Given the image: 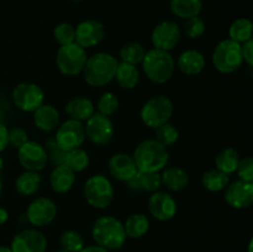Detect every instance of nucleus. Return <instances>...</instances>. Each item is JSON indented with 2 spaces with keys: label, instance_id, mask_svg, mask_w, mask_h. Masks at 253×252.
<instances>
[{
  "label": "nucleus",
  "instance_id": "f257e3e1",
  "mask_svg": "<svg viewBox=\"0 0 253 252\" xmlns=\"http://www.w3.org/2000/svg\"><path fill=\"white\" fill-rule=\"evenodd\" d=\"M91 236L95 245L106 251H118L125 245L127 239L123 222L110 215H104L95 220L91 229Z\"/></svg>",
  "mask_w": 253,
  "mask_h": 252
},
{
  "label": "nucleus",
  "instance_id": "bb28decb",
  "mask_svg": "<svg viewBox=\"0 0 253 252\" xmlns=\"http://www.w3.org/2000/svg\"><path fill=\"white\" fill-rule=\"evenodd\" d=\"M42 184V177L39 172L25 170L16 178L15 189L20 195H32L39 192Z\"/></svg>",
  "mask_w": 253,
  "mask_h": 252
},
{
  "label": "nucleus",
  "instance_id": "473e14b6",
  "mask_svg": "<svg viewBox=\"0 0 253 252\" xmlns=\"http://www.w3.org/2000/svg\"><path fill=\"white\" fill-rule=\"evenodd\" d=\"M89 155L81 147L73 148L71 151H67L66 157H64V165L73 170L74 173L77 172H83L89 166Z\"/></svg>",
  "mask_w": 253,
  "mask_h": 252
},
{
  "label": "nucleus",
  "instance_id": "79ce46f5",
  "mask_svg": "<svg viewBox=\"0 0 253 252\" xmlns=\"http://www.w3.org/2000/svg\"><path fill=\"white\" fill-rule=\"evenodd\" d=\"M27 141H29V135L24 128L14 127L9 130V143H11L15 148H20Z\"/></svg>",
  "mask_w": 253,
  "mask_h": 252
},
{
  "label": "nucleus",
  "instance_id": "a878e982",
  "mask_svg": "<svg viewBox=\"0 0 253 252\" xmlns=\"http://www.w3.org/2000/svg\"><path fill=\"white\" fill-rule=\"evenodd\" d=\"M170 11L183 20L199 16L203 10V0H170Z\"/></svg>",
  "mask_w": 253,
  "mask_h": 252
},
{
  "label": "nucleus",
  "instance_id": "cd10ccee",
  "mask_svg": "<svg viewBox=\"0 0 253 252\" xmlns=\"http://www.w3.org/2000/svg\"><path fill=\"white\" fill-rule=\"evenodd\" d=\"M126 236L130 239H140L147 234L150 229V220L145 214L136 212L130 215L124 224Z\"/></svg>",
  "mask_w": 253,
  "mask_h": 252
},
{
  "label": "nucleus",
  "instance_id": "0eeeda50",
  "mask_svg": "<svg viewBox=\"0 0 253 252\" xmlns=\"http://www.w3.org/2000/svg\"><path fill=\"white\" fill-rule=\"evenodd\" d=\"M84 198L90 207L106 209L114 199L113 184L105 175H91L84 184Z\"/></svg>",
  "mask_w": 253,
  "mask_h": 252
},
{
  "label": "nucleus",
  "instance_id": "7c9ffc66",
  "mask_svg": "<svg viewBox=\"0 0 253 252\" xmlns=\"http://www.w3.org/2000/svg\"><path fill=\"white\" fill-rule=\"evenodd\" d=\"M253 25L251 20L246 17H240L235 20L229 29L230 40L237 42V43H244L252 39Z\"/></svg>",
  "mask_w": 253,
  "mask_h": 252
},
{
  "label": "nucleus",
  "instance_id": "dca6fc26",
  "mask_svg": "<svg viewBox=\"0 0 253 252\" xmlns=\"http://www.w3.org/2000/svg\"><path fill=\"white\" fill-rule=\"evenodd\" d=\"M225 202L234 209H246L253 203V183L235 180L227 184L224 193Z\"/></svg>",
  "mask_w": 253,
  "mask_h": 252
},
{
  "label": "nucleus",
  "instance_id": "f03ea898",
  "mask_svg": "<svg viewBox=\"0 0 253 252\" xmlns=\"http://www.w3.org/2000/svg\"><path fill=\"white\" fill-rule=\"evenodd\" d=\"M118 59L106 52H98L88 57L83 69L84 81L90 86H104L115 78Z\"/></svg>",
  "mask_w": 253,
  "mask_h": 252
},
{
  "label": "nucleus",
  "instance_id": "393cba45",
  "mask_svg": "<svg viewBox=\"0 0 253 252\" xmlns=\"http://www.w3.org/2000/svg\"><path fill=\"white\" fill-rule=\"evenodd\" d=\"M94 104L90 99L84 96H77L71 99L66 105V114L69 119L76 121H86L94 114Z\"/></svg>",
  "mask_w": 253,
  "mask_h": 252
},
{
  "label": "nucleus",
  "instance_id": "9d476101",
  "mask_svg": "<svg viewBox=\"0 0 253 252\" xmlns=\"http://www.w3.org/2000/svg\"><path fill=\"white\" fill-rule=\"evenodd\" d=\"M84 132H85V137H88L89 141L94 145H108L113 140L114 136L113 121L109 116L101 115L100 113H94L86 120Z\"/></svg>",
  "mask_w": 253,
  "mask_h": 252
},
{
  "label": "nucleus",
  "instance_id": "b1692460",
  "mask_svg": "<svg viewBox=\"0 0 253 252\" xmlns=\"http://www.w3.org/2000/svg\"><path fill=\"white\" fill-rule=\"evenodd\" d=\"M161 182L167 189L172 190V192H180L189 184V175L183 168L173 166V167L162 169Z\"/></svg>",
  "mask_w": 253,
  "mask_h": 252
},
{
  "label": "nucleus",
  "instance_id": "2eb2a0df",
  "mask_svg": "<svg viewBox=\"0 0 253 252\" xmlns=\"http://www.w3.org/2000/svg\"><path fill=\"white\" fill-rule=\"evenodd\" d=\"M47 239L36 229H25L14 236L10 250L12 252H44Z\"/></svg>",
  "mask_w": 253,
  "mask_h": 252
},
{
  "label": "nucleus",
  "instance_id": "a211bd4d",
  "mask_svg": "<svg viewBox=\"0 0 253 252\" xmlns=\"http://www.w3.org/2000/svg\"><path fill=\"white\" fill-rule=\"evenodd\" d=\"M148 210L155 219L168 221L177 214V203L170 194L157 190L148 199Z\"/></svg>",
  "mask_w": 253,
  "mask_h": 252
},
{
  "label": "nucleus",
  "instance_id": "7ed1b4c3",
  "mask_svg": "<svg viewBox=\"0 0 253 252\" xmlns=\"http://www.w3.org/2000/svg\"><path fill=\"white\" fill-rule=\"evenodd\" d=\"M137 169L141 172H158L165 169L169 161L167 147L155 138L145 140L135 148L132 155Z\"/></svg>",
  "mask_w": 253,
  "mask_h": 252
},
{
  "label": "nucleus",
  "instance_id": "4468645a",
  "mask_svg": "<svg viewBox=\"0 0 253 252\" xmlns=\"http://www.w3.org/2000/svg\"><path fill=\"white\" fill-rule=\"evenodd\" d=\"M182 31L174 21H162L153 29L151 41L157 49L169 52L180 41Z\"/></svg>",
  "mask_w": 253,
  "mask_h": 252
},
{
  "label": "nucleus",
  "instance_id": "a18cd8bd",
  "mask_svg": "<svg viewBox=\"0 0 253 252\" xmlns=\"http://www.w3.org/2000/svg\"><path fill=\"white\" fill-rule=\"evenodd\" d=\"M79 252H109V251H106V250L103 249V247L98 246V245H90V246H84Z\"/></svg>",
  "mask_w": 253,
  "mask_h": 252
},
{
  "label": "nucleus",
  "instance_id": "c85d7f7f",
  "mask_svg": "<svg viewBox=\"0 0 253 252\" xmlns=\"http://www.w3.org/2000/svg\"><path fill=\"white\" fill-rule=\"evenodd\" d=\"M119 85L124 89H133L138 84L140 81V72H138L137 67L133 64L124 63L120 62L116 68L115 78Z\"/></svg>",
  "mask_w": 253,
  "mask_h": 252
},
{
  "label": "nucleus",
  "instance_id": "39448f33",
  "mask_svg": "<svg viewBox=\"0 0 253 252\" xmlns=\"http://www.w3.org/2000/svg\"><path fill=\"white\" fill-rule=\"evenodd\" d=\"M241 43L226 39L217 43L212 52V63L214 67L224 74H230L236 72L242 66Z\"/></svg>",
  "mask_w": 253,
  "mask_h": 252
},
{
  "label": "nucleus",
  "instance_id": "aec40b11",
  "mask_svg": "<svg viewBox=\"0 0 253 252\" xmlns=\"http://www.w3.org/2000/svg\"><path fill=\"white\" fill-rule=\"evenodd\" d=\"M177 66L185 76H198L205 68V57L197 49H187L178 57Z\"/></svg>",
  "mask_w": 253,
  "mask_h": 252
},
{
  "label": "nucleus",
  "instance_id": "a19ab883",
  "mask_svg": "<svg viewBox=\"0 0 253 252\" xmlns=\"http://www.w3.org/2000/svg\"><path fill=\"white\" fill-rule=\"evenodd\" d=\"M237 175L245 182H253V158L245 157L240 160L239 166L236 168Z\"/></svg>",
  "mask_w": 253,
  "mask_h": 252
},
{
  "label": "nucleus",
  "instance_id": "3c124183",
  "mask_svg": "<svg viewBox=\"0 0 253 252\" xmlns=\"http://www.w3.org/2000/svg\"><path fill=\"white\" fill-rule=\"evenodd\" d=\"M2 192V182H1V178H0V195H1Z\"/></svg>",
  "mask_w": 253,
  "mask_h": 252
},
{
  "label": "nucleus",
  "instance_id": "f3484780",
  "mask_svg": "<svg viewBox=\"0 0 253 252\" xmlns=\"http://www.w3.org/2000/svg\"><path fill=\"white\" fill-rule=\"evenodd\" d=\"M105 37V27L98 20H85L76 27V43L83 48H91Z\"/></svg>",
  "mask_w": 253,
  "mask_h": 252
},
{
  "label": "nucleus",
  "instance_id": "ddd939ff",
  "mask_svg": "<svg viewBox=\"0 0 253 252\" xmlns=\"http://www.w3.org/2000/svg\"><path fill=\"white\" fill-rule=\"evenodd\" d=\"M19 162L26 170L40 172L46 167L48 162L47 152L41 143L36 141H27L20 148H17Z\"/></svg>",
  "mask_w": 253,
  "mask_h": 252
},
{
  "label": "nucleus",
  "instance_id": "4c0bfd02",
  "mask_svg": "<svg viewBox=\"0 0 253 252\" xmlns=\"http://www.w3.org/2000/svg\"><path fill=\"white\" fill-rule=\"evenodd\" d=\"M96 106H98V110L101 115L111 116L113 114H115L116 110H118L119 99L114 93L106 91V93H104L103 95L99 98Z\"/></svg>",
  "mask_w": 253,
  "mask_h": 252
},
{
  "label": "nucleus",
  "instance_id": "20e7f679",
  "mask_svg": "<svg viewBox=\"0 0 253 252\" xmlns=\"http://www.w3.org/2000/svg\"><path fill=\"white\" fill-rule=\"evenodd\" d=\"M142 69L151 82L165 84L174 74L175 62L169 52L153 48L146 52L142 59Z\"/></svg>",
  "mask_w": 253,
  "mask_h": 252
},
{
  "label": "nucleus",
  "instance_id": "5701e85b",
  "mask_svg": "<svg viewBox=\"0 0 253 252\" xmlns=\"http://www.w3.org/2000/svg\"><path fill=\"white\" fill-rule=\"evenodd\" d=\"M76 182V173L66 165L56 166L49 175V184L56 193L63 194L69 192Z\"/></svg>",
  "mask_w": 253,
  "mask_h": 252
},
{
  "label": "nucleus",
  "instance_id": "09e8293b",
  "mask_svg": "<svg viewBox=\"0 0 253 252\" xmlns=\"http://www.w3.org/2000/svg\"><path fill=\"white\" fill-rule=\"evenodd\" d=\"M252 246H253V241L250 240V244H249V252H252Z\"/></svg>",
  "mask_w": 253,
  "mask_h": 252
},
{
  "label": "nucleus",
  "instance_id": "1a4fd4ad",
  "mask_svg": "<svg viewBox=\"0 0 253 252\" xmlns=\"http://www.w3.org/2000/svg\"><path fill=\"white\" fill-rule=\"evenodd\" d=\"M11 96L15 106L25 113H34L44 101L43 90L35 83L17 84Z\"/></svg>",
  "mask_w": 253,
  "mask_h": 252
},
{
  "label": "nucleus",
  "instance_id": "4be33fe9",
  "mask_svg": "<svg viewBox=\"0 0 253 252\" xmlns=\"http://www.w3.org/2000/svg\"><path fill=\"white\" fill-rule=\"evenodd\" d=\"M127 183L128 189L132 192H157L162 185L161 174L158 172H141L138 170Z\"/></svg>",
  "mask_w": 253,
  "mask_h": 252
},
{
  "label": "nucleus",
  "instance_id": "c756f323",
  "mask_svg": "<svg viewBox=\"0 0 253 252\" xmlns=\"http://www.w3.org/2000/svg\"><path fill=\"white\" fill-rule=\"evenodd\" d=\"M240 155L236 150L231 147L224 148L217 153L215 157V165H216V169L221 170L225 174L230 175L234 172H236V168L240 162Z\"/></svg>",
  "mask_w": 253,
  "mask_h": 252
},
{
  "label": "nucleus",
  "instance_id": "58836bf2",
  "mask_svg": "<svg viewBox=\"0 0 253 252\" xmlns=\"http://www.w3.org/2000/svg\"><path fill=\"white\" fill-rule=\"evenodd\" d=\"M205 22L202 17L194 16L190 17V19L185 20L184 25H183V30H184V34L187 35L189 39H199L203 35L205 34Z\"/></svg>",
  "mask_w": 253,
  "mask_h": 252
},
{
  "label": "nucleus",
  "instance_id": "6e6552de",
  "mask_svg": "<svg viewBox=\"0 0 253 252\" xmlns=\"http://www.w3.org/2000/svg\"><path fill=\"white\" fill-rule=\"evenodd\" d=\"M173 114V103L163 95L153 96L143 104L141 109V120L147 127L157 128L168 123Z\"/></svg>",
  "mask_w": 253,
  "mask_h": 252
},
{
  "label": "nucleus",
  "instance_id": "9b49d317",
  "mask_svg": "<svg viewBox=\"0 0 253 252\" xmlns=\"http://www.w3.org/2000/svg\"><path fill=\"white\" fill-rule=\"evenodd\" d=\"M56 143L64 152L71 151L73 148H78L83 145L85 140V132H84V125L81 121L69 120L64 121L61 126L57 127L56 132Z\"/></svg>",
  "mask_w": 253,
  "mask_h": 252
},
{
  "label": "nucleus",
  "instance_id": "423d86ee",
  "mask_svg": "<svg viewBox=\"0 0 253 252\" xmlns=\"http://www.w3.org/2000/svg\"><path fill=\"white\" fill-rule=\"evenodd\" d=\"M88 59L85 48L78 43L64 44L61 46L56 54V64L59 72L67 77L78 76L83 72L85 62Z\"/></svg>",
  "mask_w": 253,
  "mask_h": 252
},
{
  "label": "nucleus",
  "instance_id": "603ef678",
  "mask_svg": "<svg viewBox=\"0 0 253 252\" xmlns=\"http://www.w3.org/2000/svg\"><path fill=\"white\" fill-rule=\"evenodd\" d=\"M56 252H67V251H64V250H59V251H56Z\"/></svg>",
  "mask_w": 253,
  "mask_h": 252
},
{
  "label": "nucleus",
  "instance_id": "2f4dec72",
  "mask_svg": "<svg viewBox=\"0 0 253 252\" xmlns=\"http://www.w3.org/2000/svg\"><path fill=\"white\" fill-rule=\"evenodd\" d=\"M202 183L209 192H221L230 183V177L219 169H210L203 174Z\"/></svg>",
  "mask_w": 253,
  "mask_h": 252
},
{
  "label": "nucleus",
  "instance_id": "37998d69",
  "mask_svg": "<svg viewBox=\"0 0 253 252\" xmlns=\"http://www.w3.org/2000/svg\"><path fill=\"white\" fill-rule=\"evenodd\" d=\"M241 53L242 58L246 62L249 66H252L253 64V41L252 39L249 40V41L241 43Z\"/></svg>",
  "mask_w": 253,
  "mask_h": 252
},
{
  "label": "nucleus",
  "instance_id": "ea45409f",
  "mask_svg": "<svg viewBox=\"0 0 253 252\" xmlns=\"http://www.w3.org/2000/svg\"><path fill=\"white\" fill-rule=\"evenodd\" d=\"M43 147L47 152V157H48V160H51V162L53 163V165H64L66 152L58 147V145L56 143V140H54V138H48Z\"/></svg>",
  "mask_w": 253,
  "mask_h": 252
},
{
  "label": "nucleus",
  "instance_id": "c9c22d12",
  "mask_svg": "<svg viewBox=\"0 0 253 252\" xmlns=\"http://www.w3.org/2000/svg\"><path fill=\"white\" fill-rule=\"evenodd\" d=\"M179 138V131L173 124L166 123L162 126L156 128V141L163 145L165 147L174 145Z\"/></svg>",
  "mask_w": 253,
  "mask_h": 252
},
{
  "label": "nucleus",
  "instance_id": "72a5a7b5",
  "mask_svg": "<svg viewBox=\"0 0 253 252\" xmlns=\"http://www.w3.org/2000/svg\"><path fill=\"white\" fill-rule=\"evenodd\" d=\"M146 54L145 47L138 42H128L124 44L120 49L121 62L128 64L137 66L138 63H142V59Z\"/></svg>",
  "mask_w": 253,
  "mask_h": 252
},
{
  "label": "nucleus",
  "instance_id": "412c9836",
  "mask_svg": "<svg viewBox=\"0 0 253 252\" xmlns=\"http://www.w3.org/2000/svg\"><path fill=\"white\" fill-rule=\"evenodd\" d=\"M34 124L41 131L51 132L58 127L59 113L54 106L49 104H42L34 111Z\"/></svg>",
  "mask_w": 253,
  "mask_h": 252
},
{
  "label": "nucleus",
  "instance_id": "f704fd0d",
  "mask_svg": "<svg viewBox=\"0 0 253 252\" xmlns=\"http://www.w3.org/2000/svg\"><path fill=\"white\" fill-rule=\"evenodd\" d=\"M62 250L67 252H79L84 247V239L76 230H67L61 235Z\"/></svg>",
  "mask_w": 253,
  "mask_h": 252
},
{
  "label": "nucleus",
  "instance_id": "6ab92c4d",
  "mask_svg": "<svg viewBox=\"0 0 253 252\" xmlns=\"http://www.w3.org/2000/svg\"><path fill=\"white\" fill-rule=\"evenodd\" d=\"M109 172L120 182H128L138 172L132 156L127 153H115L109 160Z\"/></svg>",
  "mask_w": 253,
  "mask_h": 252
},
{
  "label": "nucleus",
  "instance_id": "c03bdc74",
  "mask_svg": "<svg viewBox=\"0 0 253 252\" xmlns=\"http://www.w3.org/2000/svg\"><path fill=\"white\" fill-rule=\"evenodd\" d=\"M9 145V130L2 123H0V152L6 150Z\"/></svg>",
  "mask_w": 253,
  "mask_h": 252
},
{
  "label": "nucleus",
  "instance_id": "49530a36",
  "mask_svg": "<svg viewBox=\"0 0 253 252\" xmlns=\"http://www.w3.org/2000/svg\"><path fill=\"white\" fill-rule=\"evenodd\" d=\"M7 219H9V212H7L6 209L0 207V225L5 224L7 221Z\"/></svg>",
  "mask_w": 253,
  "mask_h": 252
},
{
  "label": "nucleus",
  "instance_id": "f8f14e48",
  "mask_svg": "<svg viewBox=\"0 0 253 252\" xmlns=\"http://www.w3.org/2000/svg\"><path fill=\"white\" fill-rule=\"evenodd\" d=\"M26 219L32 226L43 227L51 224L57 215V207L49 198H37L30 203L26 210Z\"/></svg>",
  "mask_w": 253,
  "mask_h": 252
},
{
  "label": "nucleus",
  "instance_id": "de8ad7c7",
  "mask_svg": "<svg viewBox=\"0 0 253 252\" xmlns=\"http://www.w3.org/2000/svg\"><path fill=\"white\" fill-rule=\"evenodd\" d=\"M0 252H12V251H11V250H10V247L0 246Z\"/></svg>",
  "mask_w": 253,
  "mask_h": 252
},
{
  "label": "nucleus",
  "instance_id": "8fccbe9b",
  "mask_svg": "<svg viewBox=\"0 0 253 252\" xmlns=\"http://www.w3.org/2000/svg\"><path fill=\"white\" fill-rule=\"evenodd\" d=\"M2 167H4V161H2V158L0 157V170L2 169Z\"/></svg>",
  "mask_w": 253,
  "mask_h": 252
},
{
  "label": "nucleus",
  "instance_id": "e433bc0d",
  "mask_svg": "<svg viewBox=\"0 0 253 252\" xmlns=\"http://www.w3.org/2000/svg\"><path fill=\"white\" fill-rule=\"evenodd\" d=\"M53 37L61 46L76 42V27L69 22H61L53 30Z\"/></svg>",
  "mask_w": 253,
  "mask_h": 252
}]
</instances>
